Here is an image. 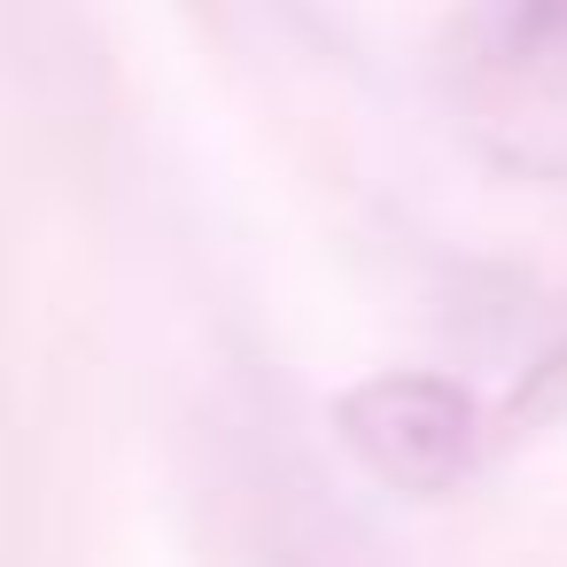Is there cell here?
<instances>
[{
    "instance_id": "1",
    "label": "cell",
    "mask_w": 567,
    "mask_h": 567,
    "mask_svg": "<svg viewBox=\"0 0 567 567\" xmlns=\"http://www.w3.org/2000/svg\"><path fill=\"white\" fill-rule=\"evenodd\" d=\"M342 427H350V451L396 489H443L474 458V404L427 373H389L358 389L342 404Z\"/></svg>"
}]
</instances>
